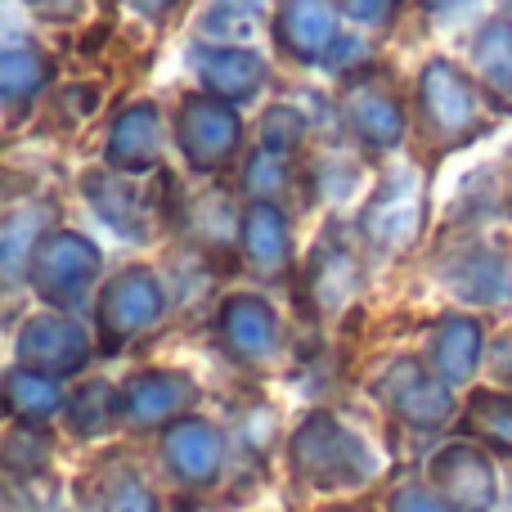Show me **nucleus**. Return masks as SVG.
<instances>
[{"label":"nucleus","mask_w":512,"mask_h":512,"mask_svg":"<svg viewBox=\"0 0 512 512\" xmlns=\"http://www.w3.org/2000/svg\"><path fill=\"white\" fill-rule=\"evenodd\" d=\"M391 512H450V508H445L436 495H427V490L409 486V490H400V495L391 499Z\"/></svg>","instance_id":"obj_15"},{"label":"nucleus","mask_w":512,"mask_h":512,"mask_svg":"<svg viewBox=\"0 0 512 512\" xmlns=\"http://www.w3.org/2000/svg\"><path fill=\"white\" fill-rule=\"evenodd\" d=\"M153 315H158V288L149 274H126L104 297V333H113V346L131 337L140 324H149Z\"/></svg>","instance_id":"obj_5"},{"label":"nucleus","mask_w":512,"mask_h":512,"mask_svg":"<svg viewBox=\"0 0 512 512\" xmlns=\"http://www.w3.org/2000/svg\"><path fill=\"white\" fill-rule=\"evenodd\" d=\"M27 5H32V9H41V14H77V5H81V0H27Z\"/></svg>","instance_id":"obj_17"},{"label":"nucleus","mask_w":512,"mask_h":512,"mask_svg":"<svg viewBox=\"0 0 512 512\" xmlns=\"http://www.w3.org/2000/svg\"><path fill=\"white\" fill-rule=\"evenodd\" d=\"M72 427L77 432H86V436H95V432H104L108 427V418H113V391L108 387H86V391H77V400H72Z\"/></svg>","instance_id":"obj_13"},{"label":"nucleus","mask_w":512,"mask_h":512,"mask_svg":"<svg viewBox=\"0 0 512 512\" xmlns=\"http://www.w3.org/2000/svg\"><path fill=\"white\" fill-rule=\"evenodd\" d=\"M54 405H59V391L45 378H36V373H9V409H14L18 418L36 423V418H45Z\"/></svg>","instance_id":"obj_11"},{"label":"nucleus","mask_w":512,"mask_h":512,"mask_svg":"<svg viewBox=\"0 0 512 512\" xmlns=\"http://www.w3.org/2000/svg\"><path fill=\"white\" fill-rule=\"evenodd\" d=\"M346 5H351V14H360V18H382L396 0H346Z\"/></svg>","instance_id":"obj_16"},{"label":"nucleus","mask_w":512,"mask_h":512,"mask_svg":"<svg viewBox=\"0 0 512 512\" xmlns=\"http://www.w3.org/2000/svg\"><path fill=\"white\" fill-rule=\"evenodd\" d=\"M185 405H194V382L176 378V373H149V378H135L131 391H126V414L144 427L180 414Z\"/></svg>","instance_id":"obj_4"},{"label":"nucleus","mask_w":512,"mask_h":512,"mask_svg":"<svg viewBox=\"0 0 512 512\" xmlns=\"http://www.w3.org/2000/svg\"><path fill=\"white\" fill-rule=\"evenodd\" d=\"M167 463L180 481L207 486L216 477V468H221V436L207 423H198V418H185V423H176L167 432Z\"/></svg>","instance_id":"obj_3"},{"label":"nucleus","mask_w":512,"mask_h":512,"mask_svg":"<svg viewBox=\"0 0 512 512\" xmlns=\"http://www.w3.org/2000/svg\"><path fill=\"white\" fill-rule=\"evenodd\" d=\"M135 5H140V9H149V14H158V9H167L171 0H135Z\"/></svg>","instance_id":"obj_18"},{"label":"nucleus","mask_w":512,"mask_h":512,"mask_svg":"<svg viewBox=\"0 0 512 512\" xmlns=\"http://www.w3.org/2000/svg\"><path fill=\"white\" fill-rule=\"evenodd\" d=\"M432 481L441 486L445 499H454L468 512H486L495 504V477H490V463L481 459L468 445H450L441 459L432 463Z\"/></svg>","instance_id":"obj_2"},{"label":"nucleus","mask_w":512,"mask_h":512,"mask_svg":"<svg viewBox=\"0 0 512 512\" xmlns=\"http://www.w3.org/2000/svg\"><path fill=\"white\" fill-rule=\"evenodd\" d=\"M292 454H297V468L319 486H355L373 468L364 445L346 436L333 418H310L292 441Z\"/></svg>","instance_id":"obj_1"},{"label":"nucleus","mask_w":512,"mask_h":512,"mask_svg":"<svg viewBox=\"0 0 512 512\" xmlns=\"http://www.w3.org/2000/svg\"><path fill=\"white\" fill-rule=\"evenodd\" d=\"M427 5H450V0H427Z\"/></svg>","instance_id":"obj_19"},{"label":"nucleus","mask_w":512,"mask_h":512,"mask_svg":"<svg viewBox=\"0 0 512 512\" xmlns=\"http://www.w3.org/2000/svg\"><path fill=\"white\" fill-rule=\"evenodd\" d=\"M23 355L45 373H68V369L86 364V342H81V333L72 324H63V319H41V324L27 328Z\"/></svg>","instance_id":"obj_6"},{"label":"nucleus","mask_w":512,"mask_h":512,"mask_svg":"<svg viewBox=\"0 0 512 512\" xmlns=\"http://www.w3.org/2000/svg\"><path fill=\"white\" fill-rule=\"evenodd\" d=\"M225 337H230V346L243 355V360H261V355H270L274 346V319L270 310L261 306V301H230V310H225Z\"/></svg>","instance_id":"obj_7"},{"label":"nucleus","mask_w":512,"mask_h":512,"mask_svg":"<svg viewBox=\"0 0 512 512\" xmlns=\"http://www.w3.org/2000/svg\"><path fill=\"white\" fill-rule=\"evenodd\" d=\"M472 427L486 441L512 450V400L504 396H472Z\"/></svg>","instance_id":"obj_12"},{"label":"nucleus","mask_w":512,"mask_h":512,"mask_svg":"<svg viewBox=\"0 0 512 512\" xmlns=\"http://www.w3.org/2000/svg\"><path fill=\"white\" fill-rule=\"evenodd\" d=\"M436 369L445 382H463L477 369V328L472 324H445L436 333V351H432Z\"/></svg>","instance_id":"obj_10"},{"label":"nucleus","mask_w":512,"mask_h":512,"mask_svg":"<svg viewBox=\"0 0 512 512\" xmlns=\"http://www.w3.org/2000/svg\"><path fill=\"white\" fill-rule=\"evenodd\" d=\"M328 32H333V14H328L324 0H288L283 5V41H292L297 54L324 45Z\"/></svg>","instance_id":"obj_9"},{"label":"nucleus","mask_w":512,"mask_h":512,"mask_svg":"<svg viewBox=\"0 0 512 512\" xmlns=\"http://www.w3.org/2000/svg\"><path fill=\"white\" fill-rule=\"evenodd\" d=\"M391 405H396L400 414H405L409 423H418V427H436L445 414H450V396H445L441 387H432L427 378H418L414 364H405V378H400Z\"/></svg>","instance_id":"obj_8"},{"label":"nucleus","mask_w":512,"mask_h":512,"mask_svg":"<svg viewBox=\"0 0 512 512\" xmlns=\"http://www.w3.org/2000/svg\"><path fill=\"white\" fill-rule=\"evenodd\" d=\"M108 512H158V504L140 481H117L113 495H108Z\"/></svg>","instance_id":"obj_14"}]
</instances>
